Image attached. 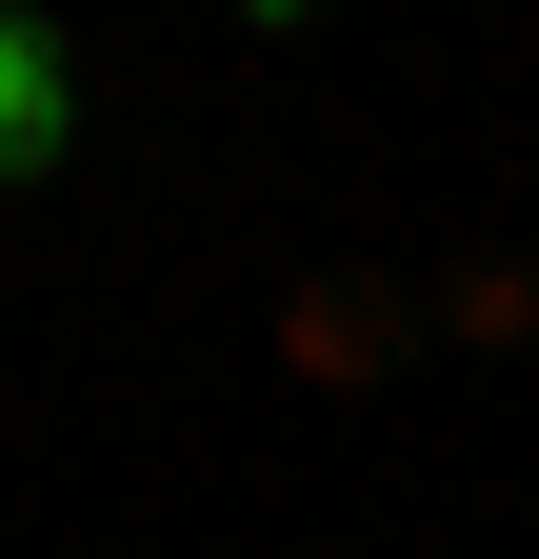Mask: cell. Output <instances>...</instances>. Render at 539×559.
Segmentation results:
<instances>
[{
    "instance_id": "2",
    "label": "cell",
    "mask_w": 539,
    "mask_h": 559,
    "mask_svg": "<svg viewBox=\"0 0 539 559\" xmlns=\"http://www.w3.org/2000/svg\"><path fill=\"white\" fill-rule=\"evenodd\" d=\"M380 340H399L380 280H300V380H380Z\"/></svg>"
},
{
    "instance_id": "1",
    "label": "cell",
    "mask_w": 539,
    "mask_h": 559,
    "mask_svg": "<svg viewBox=\"0 0 539 559\" xmlns=\"http://www.w3.org/2000/svg\"><path fill=\"white\" fill-rule=\"evenodd\" d=\"M81 160V40L40 21V0H0V200Z\"/></svg>"
},
{
    "instance_id": "3",
    "label": "cell",
    "mask_w": 539,
    "mask_h": 559,
    "mask_svg": "<svg viewBox=\"0 0 539 559\" xmlns=\"http://www.w3.org/2000/svg\"><path fill=\"white\" fill-rule=\"evenodd\" d=\"M240 21H260V40H300V21H320V0H240Z\"/></svg>"
}]
</instances>
